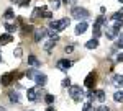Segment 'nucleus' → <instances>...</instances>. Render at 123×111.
Returning <instances> with one entry per match:
<instances>
[{
  "label": "nucleus",
  "instance_id": "18",
  "mask_svg": "<svg viewBox=\"0 0 123 111\" xmlns=\"http://www.w3.org/2000/svg\"><path fill=\"white\" fill-rule=\"evenodd\" d=\"M17 25H13V23H5V29H7V33H8V34H12V33H13V31H17Z\"/></svg>",
  "mask_w": 123,
  "mask_h": 111
},
{
  "label": "nucleus",
  "instance_id": "22",
  "mask_svg": "<svg viewBox=\"0 0 123 111\" xmlns=\"http://www.w3.org/2000/svg\"><path fill=\"white\" fill-rule=\"evenodd\" d=\"M122 18H123V8L120 11H117L115 15H112V20H115V21H122Z\"/></svg>",
  "mask_w": 123,
  "mask_h": 111
},
{
  "label": "nucleus",
  "instance_id": "37",
  "mask_svg": "<svg viewBox=\"0 0 123 111\" xmlns=\"http://www.w3.org/2000/svg\"><path fill=\"white\" fill-rule=\"evenodd\" d=\"M117 61H118V62H123V52H120V54L117 56Z\"/></svg>",
  "mask_w": 123,
  "mask_h": 111
},
{
  "label": "nucleus",
  "instance_id": "40",
  "mask_svg": "<svg viewBox=\"0 0 123 111\" xmlns=\"http://www.w3.org/2000/svg\"><path fill=\"white\" fill-rule=\"evenodd\" d=\"M118 2H120V3H123V0H118Z\"/></svg>",
  "mask_w": 123,
  "mask_h": 111
},
{
  "label": "nucleus",
  "instance_id": "36",
  "mask_svg": "<svg viewBox=\"0 0 123 111\" xmlns=\"http://www.w3.org/2000/svg\"><path fill=\"white\" fill-rule=\"evenodd\" d=\"M30 2H31V0H23V2H20V7H26Z\"/></svg>",
  "mask_w": 123,
  "mask_h": 111
},
{
  "label": "nucleus",
  "instance_id": "11",
  "mask_svg": "<svg viewBox=\"0 0 123 111\" xmlns=\"http://www.w3.org/2000/svg\"><path fill=\"white\" fill-rule=\"evenodd\" d=\"M35 82H36V85L43 87V85L46 83V75H44V74H41V72H38V75L35 77Z\"/></svg>",
  "mask_w": 123,
  "mask_h": 111
},
{
  "label": "nucleus",
  "instance_id": "27",
  "mask_svg": "<svg viewBox=\"0 0 123 111\" xmlns=\"http://www.w3.org/2000/svg\"><path fill=\"white\" fill-rule=\"evenodd\" d=\"M44 101H46L48 105L54 103V96H53V95H46V96H44Z\"/></svg>",
  "mask_w": 123,
  "mask_h": 111
},
{
  "label": "nucleus",
  "instance_id": "3",
  "mask_svg": "<svg viewBox=\"0 0 123 111\" xmlns=\"http://www.w3.org/2000/svg\"><path fill=\"white\" fill-rule=\"evenodd\" d=\"M105 23V17H98V18L95 20L94 23V39H98V36L102 34V31H100V28H102V25Z\"/></svg>",
  "mask_w": 123,
  "mask_h": 111
},
{
  "label": "nucleus",
  "instance_id": "2",
  "mask_svg": "<svg viewBox=\"0 0 123 111\" xmlns=\"http://www.w3.org/2000/svg\"><path fill=\"white\" fill-rule=\"evenodd\" d=\"M69 96L74 101H80L82 96H84V92H82V88L79 85H72V87H69Z\"/></svg>",
  "mask_w": 123,
  "mask_h": 111
},
{
  "label": "nucleus",
  "instance_id": "16",
  "mask_svg": "<svg viewBox=\"0 0 123 111\" xmlns=\"http://www.w3.org/2000/svg\"><path fill=\"white\" fill-rule=\"evenodd\" d=\"M95 98H97V101L104 103L105 101V92L104 90H97V92H95Z\"/></svg>",
  "mask_w": 123,
  "mask_h": 111
},
{
  "label": "nucleus",
  "instance_id": "31",
  "mask_svg": "<svg viewBox=\"0 0 123 111\" xmlns=\"http://www.w3.org/2000/svg\"><path fill=\"white\" fill-rule=\"evenodd\" d=\"M62 3H64V5H74L76 0H62Z\"/></svg>",
  "mask_w": 123,
  "mask_h": 111
},
{
  "label": "nucleus",
  "instance_id": "26",
  "mask_svg": "<svg viewBox=\"0 0 123 111\" xmlns=\"http://www.w3.org/2000/svg\"><path fill=\"white\" fill-rule=\"evenodd\" d=\"M61 85H62V87H72V85H71V78H69V77H66V78H62V82H61Z\"/></svg>",
  "mask_w": 123,
  "mask_h": 111
},
{
  "label": "nucleus",
  "instance_id": "28",
  "mask_svg": "<svg viewBox=\"0 0 123 111\" xmlns=\"http://www.w3.org/2000/svg\"><path fill=\"white\" fill-rule=\"evenodd\" d=\"M122 26H123V23H122V21H115L113 28L117 29V31H118V33H120V29H122Z\"/></svg>",
  "mask_w": 123,
  "mask_h": 111
},
{
  "label": "nucleus",
  "instance_id": "14",
  "mask_svg": "<svg viewBox=\"0 0 123 111\" xmlns=\"http://www.w3.org/2000/svg\"><path fill=\"white\" fill-rule=\"evenodd\" d=\"M12 39H13V38H12V34H8V33H7V34H2V36H0V44H2V46H3V44H8V43H12Z\"/></svg>",
  "mask_w": 123,
  "mask_h": 111
},
{
  "label": "nucleus",
  "instance_id": "25",
  "mask_svg": "<svg viewBox=\"0 0 123 111\" xmlns=\"http://www.w3.org/2000/svg\"><path fill=\"white\" fill-rule=\"evenodd\" d=\"M13 17H15V13H13V10H12V8H8L5 13H3V18H5V20H12Z\"/></svg>",
  "mask_w": 123,
  "mask_h": 111
},
{
  "label": "nucleus",
  "instance_id": "9",
  "mask_svg": "<svg viewBox=\"0 0 123 111\" xmlns=\"http://www.w3.org/2000/svg\"><path fill=\"white\" fill-rule=\"evenodd\" d=\"M28 65H31V69H38L41 62L38 61V57H35V56H28Z\"/></svg>",
  "mask_w": 123,
  "mask_h": 111
},
{
  "label": "nucleus",
  "instance_id": "35",
  "mask_svg": "<svg viewBox=\"0 0 123 111\" xmlns=\"http://www.w3.org/2000/svg\"><path fill=\"white\" fill-rule=\"evenodd\" d=\"M97 111H110V110H108V106H107V105H102V106H100Z\"/></svg>",
  "mask_w": 123,
  "mask_h": 111
},
{
  "label": "nucleus",
  "instance_id": "24",
  "mask_svg": "<svg viewBox=\"0 0 123 111\" xmlns=\"http://www.w3.org/2000/svg\"><path fill=\"white\" fill-rule=\"evenodd\" d=\"M82 111H97L94 108V106H92V103L90 101H87V103H84V106H82Z\"/></svg>",
  "mask_w": 123,
  "mask_h": 111
},
{
  "label": "nucleus",
  "instance_id": "13",
  "mask_svg": "<svg viewBox=\"0 0 123 111\" xmlns=\"http://www.w3.org/2000/svg\"><path fill=\"white\" fill-rule=\"evenodd\" d=\"M8 98L12 103H18L20 101V95L18 92H15V90H12V92H8Z\"/></svg>",
  "mask_w": 123,
  "mask_h": 111
},
{
  "label": "nucleus",
  "instance_id": "39",
  "mask_svg": "<svg viewBox=\"0 0 123 111\" xmlns=\"http://www.w3.org/2000/svg\"><path fill=\"white\" fill-rule=\"evenodd\" d=\"M46 111H54V110H53V108H48V110Z\"/></svg>",
  "mask_w": 123,
  "mask_h": 111
},
{
  "label": "nucleus",
  "instance_id": "15",
  "mask_svg": "<svg viewBox=\"0 0 123 111\" xmlns=\"http://www.w3.org/2000/svg\"><path fill=\"white\" fill-rule=\"evenodd\" d=\"M97 46H98V41L94 39V38H92L90 41H87V43H85V47H87V49H95Z\"/></svg>",
  "mask_w": 123,
  "mask_h": 111
},
{
  "label": "nucleus",
  "instance_id": "1",
  "mask_svg": "<svg viewBox=\"0 0 123 111\" xmlns=\"http://www.w3.org/2000/svg\"><path fill=\"white\" fill-rule=\"evenodd\" d=\"M71 13H72V18L79 20V21H84V20H87L89 17H90V13H89L85 8H82V7H74Z\"/></svg>",
  "mask_w": 123,
  "mask_h": 111
},
{
  "label": "nucleus",
  "instance_id": "19",
  "mask_svg": "<svg viewBox=\"0 0 123 111\" xmlns=\"http://www.w3.org/2000/svg\"><path fill=\"white\" fill-rule=\"evenodd\" d=\"M113 100H115L117 103H123V90H120V92H115Z\"/></svg>",
  "mask_w": 123,
  "mask_h": 111
},
{
  "label": "nucleus",
  "instance_id": "21",
  "mask_svg": "<svg viewBox=\"0 0 123 111\" xmlns=\"http://www.w3.org/2000/svg\"><path fill=\"white\" fill-rule=\"evenodd\" d=\"M59 21H61V31L66 29V28L71 25V20H69V18H62V20H59Z\"/></svg>",
  "mask_w": 123,
  "mask_h": 111
},
{
  "label": "nucleus",
  "instance_id": "34",
  "mask_svg": "<svg viewBox=\"0 0 123 111\" xmlns=\"http://www.w3.org/2000/svg\"><path fill=\"white\" fill-rule=\"evenodd\" d=\"M117 47H123V36L117 41Z\"/></svg>",
  "mask_w": 123,
  "mask_h": 111
},
{
  "label": "nucleus",
  "instance_id": "38",
  "mask_svg": "<svg viewBox=\"0 0 123 111\" xmlns=\"http://www.w3.org/2000/svg\"><path fill=\"white\" fill-rule=\"evenodd\" d=\"M10 2H13V3H18V5H20V0H10ZM21 2H23V0H21Z\"/></svg>",
  "mask_w": 123,
  "mask_h": 111
},
{
  "label": "nucleus",
  "instance_id": "4",
  "mask_svg": "<svg viewBox=\"0 0 123 111\" xmlns=\"http://www.w3.org/2000/svg\"><path fill=\"white\" fill-rule=\"evenodd\" d=\"M71 67H72V62L67 61V59H61V61H57V69L62 70V72H67Z\"/></svg>",
  "mask_w": 123,
  "mask_h": 111
},
{
  "label": "nucleus",
  "instance_id": "41",
  "mask_svg": "<svg viewBox=\"0 0 123 111\" xmlns=\"http://www.w3.org/2000/svg\"><path fill=\"white\" fill-rule=\"evenodd\" d=\"M0 62H2V56H0Z\"/></svg>",
  "mask_w": 123,
  "mask_h": 111
},
{
  "label": "nucleus",
  "instance_id": "10",
  "mask_svg": "<svg viewBox=\"0 0 123 111\" xmlns=\"http://www.w3.org/2000/svg\"><path fill=\"white\" fill-rule=\"evenodd\" d=\"M26 98H28L30 101H35V100L38 98V92H36L35 88H28V90H26Z\"/></svg>",
  "mask_w": 123,
  "mask_h": 111
},
{
  "label": "nucleus",
  "instance_id": "30",
  "mask_svg": "<svg viewBox=\"0 0 123 111\" xmlns=\"http://www.w3.org/2000/svg\"><path fill=\"white\" fill-rule=\"evenodd\" d=\"M51 8H59V0H53V2H51Z\"/></svg>",
  "mask_w": 123,
  "mask_h": 111
},
{
  "label": "nucleus",
  "instance_id": "12",
  "mask_svg": "<svg viewBox=\"0 0 123 111\" xmlns=\"http://www.w3.org/2000/svg\"><path fill=\"white\" fill-rule=\"evenodd\" d=\"M49 29H53V31H61V21L59 20H53L51 23H49Z\"/></svg>",
  "mask_w": 123,
  "mask_h": 111
},
{
  "label": "nucleus",
  "instance_id": "5",
  "mask_svg": "<svg viewBox=\"0 0 123 111\" xmlns=\"http://www.w3.org/2000/svg\"><path fill=\"white\" fill-rule=\"evenodd\" d=\"M48 34V29H44V28H36L35 29V41L36 43H39L41 39H44Z\"/></svg>",
  "mask_w": 123,
  "mask_h": 111
},
{
  "label": "nucleus",
  "instance_id": "29",
  "mask_svg": "<svg viewBox=\"0 0 123 111\" xmlns=\"http://www.w3.org/2000/svg\"><path fill=\"white\" fill-rule=\"evenodd\" d=\"M13 56H15V57H21V47H17V49L13 51Z\"/></svg>",
  "mask_w": 123,
  "mask_h": 111
},
{
  "label": "nucleus",
  "instance_id": "6",
  "mask_svg": "<svg viewBox=\"0 0 123 111\" xmlns=\"http://www.w3.org/2000/svg\"><path fill=\"white\" fill-rule=\"evenodd\" d=\"M105 34H107V38H108V39H117L118 31H117L113 26H105Z\"/></svg>",
  "mask_w": 123,
  "mask_h": 111
},
{
  "label": "nucleus",
  "instance_id": "20",
  "mask_svg": "<svg viewBox=\"0 0 123 111\" xmlns=\"http://www.w3.org/2000/svg\"><path fill=\"white\" fill-rule=\"evenodd\" d=\"M12 82V74H5L2 75V85H8Z\"/></svg>",
  "mask_w": 123,
  "mask_h": 111
},
{
  "label": "nucleus",
  "instance_id": "17",
  "mask_svg": "<svg viewBox=\"0 0 123 111\" xmlns=\"http://www.w3.org/2000/svg\"><path fill=\"white\" fill-rule=\"evenodd\" d=\"M54 44H56V41H54V39H49V41H46V43H44V51H48V52H49V51H51V49H53V47H54Z\"/></svg>",
  "mask_w": 123,
  "mask_h": 111
},
{
  "label": "nucleus",
  "instance_id": "7",
  "mask_svg": "<svg viewBox=\"0 0 123 111\" xmlns=\"http://www.w3.org/2000/svg\"><path fill=\"white\" fill-rule=\"evenodd\" d=\"M95 77H97V75L94 74V72H92V74H89L87 75V78H85V87H89V88H92V87H94L95 85V82H97V78H95Z\"/></svg>",
  "mask_w": 123,
  "mask_h": 111
},
{
  "label": "nucleus",
  "instance_id": "8",
  "mask_svg": "<svg viewBox=\"0 0 123 111\" xmlns=\"http://www.w3.org/2000/svg\"><path fill=\"white\" fill-rule=\"evenodd\" d=\"M87 28H89V25L85 21H79L76 26V34H84L85 31H87Z\"/></svg>",
  "mask_w": 123,
  "mask_h": 111
},
{
  "label": "nucleus",
  "instance_id": "23",
  "mask_svg": "<svg viewBox=\"0 0 123 111\" xmlns=\"http://www.w3.org/2000/svg\"><path fill=\"white\" fill-rule=\"evenodd\" d=\"M113 85H123V75H115L113 77Z\"/></svg>",
  "mask_w": 123,
  "mask_h": 111
},
{
  "label": "nucleus",
  "instance_id": "33",
  "mask_svg": "<svg viewBox=\"0 0 123 111\" xmlns=\"http://www.w3.org/2000/svg\"><path fill=\"white\" fill-rule=\"evenodd\" d=\"M72 51H74V46H66V49H64V52H67V54L72 52Z\"/></svg>",
  "mask_w": 123,
  "mask_h": 111
},
{
  "label": "nucleus",
  "instance_id": "42",
  "mask_svg": "<svg viewBox=\"0 0 123 111\" xmlns=\"http://www.w3.org/2000/svg\"><path fill=\"white\" fill-rule=\"evenodd\" d=\"M0 111H3V110H2V108H0Z\"/></svg>",
  "mask_w": 123,
  "mask_h": 111
},
{
  "label": "nucleus",
  "instance_id": "32",
  "mask_svg": "<svg viewBox=\"0 0 123 111\" xmlns=\"http://www.w3.org/2000/svg\"><path fill=\"white\" fill-rule=\"evenodd\" d=\"M43 17H44V18H51V17H53V11H49V10H46Z\"/></svg>",
  "mask_w": 123,
  "mask_h": 111
}]
</instances>
